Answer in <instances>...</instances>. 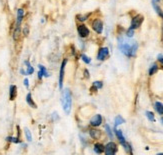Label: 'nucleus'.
Listing matches in <instances>:
<instances>
[{"label": "nucleus", "mask_w": 163, "mask_h": 155, "mask_svg": "<svg viewBox=\"0 0 163 155\" xmlns=\"http://www.w3.org/2000/svg\"><path fill=\"white\" fill-rule=\"evenodd\" d=\"M119 48L121 49L122 53L126 56H134L137 50V44L136 42H127L124 40H120Z\"/></svg>", "instance_id": "1"}, {"label": "nucleus", "mask_w": 163, "mask_h": 155, "mask_svg": "<svg viewBox=\"0 0 163 155\" xmlns=\"http://www.w3.org/2000/svg\"><path fill=\"white\" fill-rule=\"evenodd\" d=\"M62 106L63 110L66 114H69L71 111V106H72V97L71 92L69 89H64L62 91Z\"/></svg>", "instance_id": "2"}, {"label": "nucleus", "mask_w": 163, "mask_h": 155, "mask_svg": "<svg viewBox=\"0 0 163 155\" xmlns=\"http://www.w3.org/2000/svg\"><path fill=\"white\" fill-rule=\"evenodd\" d=\"M143 20H144V17L142 16V15H140V14L134 16L132 18V20H131L130 28H131V29H137V28L140 27V25L142 24Z\"/></svg>", "instance_id": "3"}, {"label": "nucleus", "mask_w": 163, "mask_h": 155, "mask_svg": "<svg viewBox=\"0 0 163 155\" xmlns=\"http://www.w3.org/2000/svg\"><path fill=\"white\" fill-rule=\"evenodd\" d=\"M117 151V145L114 142H109L104 146V152L106 155H113Z\"/></svg>", "instance_id": "4"}, {"label": "nucleus", "mask_w": 163, "mask_h": 155, "mask_svg": "<svg viewBox=\"0 0 163 155\" xmlns=\"http://www.w3.org/2000/svg\"><path fill=\"white\" fill-rule=\"evenodd\" d=\"M92 28L96 33L101 34L102 31H103V23L100 19H95L92 22Z\"/></svg>", "instance_id": "5"}, {"label": "nucleus", "mask_w": 163, "mask_h": 155, "mask_svg": "<svg viewBox=\"0 0 163 155\" xmlns=\"http://www.w3.org/2000/svg\"><path fill=\"white\" fill-rule=\"evenodd\" d=\"M77 31H78V34H79L80 37L82 38H85L87 37L89 35V29L87 28V26L84 25V24H81V25H78L77 26Z\"/></svg>", "instance_id": "6"}, {"label": "nucleus", "mask_w": 163, "mask_h": 155, "mask_svg": "<svg viewBox=\"0 0 163 155\" xmlns=\"http://www.w3.org/2000/svg\"><path fill=\"white\" fill-rule=\"evenodd\" d=\"M67 63V59H63L62 64H61V68H60V73H59V88L62 89L63 86V78H64V70H65V66H66Z\"/></svg>", "instance_id": "7"}, {"label": "nucleus", "mask_w": 163, "mask_h": 155, "mask_svg": "<svg viewBox=\"0 0 163 155\" xmlns=\"http://www.w3.org/2000/svg\"><path fill=\"white\" fill-rule=\"evenodd\" d=\"M108 54H109L108 48H107V47H102V48L99 49L98 55H97V59L102 61V60H104L107 56H108Z\"/></svg>", "instance_id": "8"}, {"label": "nucleus", "mask_w": 163, "mask_h": 155, "mask_svg": "<svg viewBox=\"0 0 163 155\" xmlns=\"http://www.w3.org/2000/svg\"><path fill=\"white\" fill-rule=\"evenodd\" d=\"M102 123V116L100 114H96L95 116H93L90 120V124L94 127H97Z\"/></svg>", "instance_id": "9"}, {"label": "nucleus", "mask_w": 163, "mask_h": 155, "mask_svg": "<svg viewBox=\"0 0 163 155\" xmlns=\"http://www.w3.org/2000/svg\"><path fill=\"white\" fill-rule=\"evenodd\" d=\"M159 2H160V0H152V6H153V8L155 11H156L157 14H158L160 17L163 18V11L159 7Z\"/></svg>", "instance_id": "10"}, {"label": "nucleus", "mask_w": 163, "mask_h": 155, "mask_svg": "<svg viewBox=\"0 0 163 155\" xmlns=\"http://www.w3.org/2000/svg\"><path fill=\"white\" fill-rule=\"evenodd\" d=\"M23 16H24V10L23 9H18L17 10V19H16V27H20L21 22H22Z\"/></svg>", "instance_id": "11"}, {"label": "nucleus", "mask_w": 163, "mask_h": 155, "mask_svg": "<svg viewBox=\"0 0 163 155\" xmlns=\"http://www.w3.org/2000/svg\"><path fill=\"white\" fill-rule=\"evenodd\" d=\"M38 67H39V72H38V78H39V79H41L43 76H45V77H48L49 74H48V72H47L46 68L44 67L43 65H38Z\"/></svg>", "instance_id": "12"}, {"label": "nucleus", "mask_w": 163, "mask_h": 155, "mask_svg": "<svg viewBox=\"0 0 163 155\" xmlns=\"http://www.w3.org/2000/svg\"><path fill=\"white\" fill-rule=\"evenodd\" d=\"M10 92H9V98L10 100H14L15 97L17 95V87L15 85H11L10 86Z\"/></svg>", "instance_id": "13"}, {"label": "nucleus", "mask_w": 163, "mask_h": 155, "mask_svg": "<svg viewBox=\"0 0 163 155\" xmlns=\"http://www.w3.org/2000/svg\"><path fill=\"white\" fill-rule=\"evenodd\" d=\"M115 134H116L117 136V138H118V140L120 141V143L123 144V143H125L126 141H125V137L123 136L122 134V131L121 130H118V129H115Z\"/></svg>", "instance_id": "14"}, {"label": "nucleus", "mask_w": 163, "mask_h": 155, "mask_svg": "<svg viewBox=\"0 0 163 155\" xmlns=\"http://www.w3.org/2000/svg\"><path fill=\"white\" fill-rule=\"evenodd\" d=\"M94 151H95L96 153H98V154L103 153V152H104V146L102 145L101 143L94 144Z\"/></svg>", "instance_id": "15"}, {"label": "nucleus", "mask_w": 163, "mask_h": 155, "mask_svg": "<svg viewBox=\"0 0 163 155\" xmlns=\"http://www.w3.org/2000/svg\"><path fill=\"white\" fill-rule=\"evenodd\" d=\"M90 136L93 139H98L101 136V132L97 129H91L90 130Z\"/></svg>", "instance_id": "16"}, {"label": "nucleus", "mask_w": 163, "mask_h": 155, "mask_svg": "<svg viewBox=\"0 0 163 155\" xmlns=\"http://www.w3.org/2000/svg\"><path fill=\"white\" fill-rule=\"evenodd\" d=\"M26 102L29 104V106H31L32 108H36V104L34 103V101L32 100V96H31V93H28L27 96H26Z\"/></svg>", "instance_id": "17"}, {"label": "nucleus", "mask_w": 163, "mask_h": 155, "mask_svg": "<svg viewBox=\"0 0 163 155\" xmlns=\"http://www.w3.org/2000/svg\"><path fill=\"white\" fill-rule=\"evenodd\" d=\"M155 109L160 115H163V104L161 102H155Z\"/></svg>", "instance_id": "18"}, {"label": "nucleus", "mask_w": 163, "mask_h": 155, "mask_svg": "<svg viewBox=\"0 0 163 155\" xmlns=\"http://www.w3.org/2000/svg\"><path fill=\"white\" fill-rule=\"evenodd\" d=\"M24 133H25V136H26V139H27V141L31 142V141H32V134H31L30 130L28 129V128H25Z\"/></svg>", "instance_id": "19"}, {"label": "nucleus", "mask_w": 163, "mask_h": 155, "mask_svg": "<svg viewBox=\"0 0 163 155\" xmlns=\"http://www.w3.org/2000/svg\"><path fill=\"white\" fill-rule=\"evenodd\" d=\"M25 64L27 65V71H26V74H32L34 72V68L31 66L30 63L28 61H25Z\"/></svg>", "instance_id": "20"}, {"label": "nucleus", "mask_w": 163, "mask_h": 155, "mask_svg": "<svg viewBox=\"0 0 163 155\" xmlns=\"http://www.w3.org/2000/svg\"><path fill=\"white\" fill-rule=\"evenodd\" d=\"M125 120L123 119V118L121 116H117L116 118H115V127H117L118 125L122 124V123H124Z\"/></svg>", "instance_id": "21"}, {"label": "nucleus", "mask_w": 163, "mask_h": 155, "mask_svg": "<svg viewBox=\"0 0 163 155\" xmlns=\"http://www.w3.org/2000/svg\"><path fill=\"white\" fill-rule=\"evenodd\" d=\"M146 117L148 118V120L149 121H151V122H154L155 121V118H154V114L152 113L151 111H146Z\"/></svg>", "instance_id": "22"}, {"label": "nucleus", "mask_w": 163, "mask_h": 155, "mask_svg": "<svg viewBox=\"0 0 163 155\" xmlns=\"http://www.w3.org/2000/svg\"><path fill=\"white\" fill-rule=\"evenodd\" d=\"M157 70H158V66H157V64H153L150 67V69H149V75H153L155 72H157Z\"/></svg>", "instance_id": "23"}, {"label": "nucleus", "mask_w": 163, "mask_h": 155, "mask_svg": "<svg viewBox=\"0 0 163 155\" xmlns=\"http://www.w3.org/2000/svg\"><path fill=\"white\" fill-rule=\"evenodd\" d=\"M102 86H103V83H102L101 81H95V82H93L94 89H100L102 88Z\"/></svg>", "instance_id": "24"}, {"label": "nucleus", "mask_w": 163, "mask_h": 155, "mask_svg": "<svg viewBox=\"0 0 163 155\" xmlns=\"http://www.w3.org/2000/svg\"><path fill=\"white\" fill-rule=\"evenodd\" d=\"M81 58H82L83 62H85L86 64H88V63H90V62H91V59L89 58L88 56H86L85 54H82V55H81Z\"/></svg>", "instance_id": "25"}, {"label": "nucleus", "mask_w": 163, "mask_h": 155, "mask_svg": "<svg viewBox=\"0 0 163 155\" xmlns=\"http://www.w3.org/2000/svg\"><path fill=\"white\" fill-rule=\"evenodd\" d=\"M88 16H89V14H87V15H77V16H76V18H77L78 20L79 21H84V20H86L88 18Z\"/></svg>", "instance_id": "26"}, {"label": "nucleus", "mask_w": 163, "mask_h": 155, "mask_svg": "<svg viewBox=\"0 0 163 155\" xmlns=\"http://www.w3.org/2000/svg\"><path fill=\"white\" fill-rule=\"evenodd\" d=\"M105 129H106V132H107V134L109 135V137H110V138H112V137H113V135H112L111 129H110V127H109L108 125H105Z\"/></svg>", "instance_id": "27"}, {"label": "nucleus", "mask_w": 163, "mask_h": 155, "mask_svg": "<svg viewBox=\"0 0 163 155\" xmlns=\"http://www.w3.org/2000/svg\"><path fill=\"white\" fill-rule=\"evenodd\" d=\"M7 141H11V142L18 143L19 142V139L16 137H7Z\"/></svg>", "instance_id": "28"}, {"label": "nucleus", "mask_w": 163, "mask_h": 155, "mask_svg": "<svg viewBox=\"0 0 163 155\" xmlns=\"http://www.w3.org/2000/svg\"><path fill=\"white\" fill-rule=\"evenodd\" d=\"M134 35V29H131V28H129L127 31V36L128 37H132V36Z\"/></svg>", "instance_id": "29"}, {"label": "nucleus", "mask_w": 163, "mask_h": 155, "mask_svg": "<svg viewBox=\"0 0 163 155\" xmlns=\"http://www.w3.org/2000/svg\"><path fill=\"white\" fill-rule=\"evenodd\" d=\"M24 85H25L26 88L29 87V83H28V79H27V78H25V79H24Z\"/></svg>", "instance_id": "30"}, {"label": "nucleus", "mask_w": 163, "mask_h": 155, "mask_svg": "<svg viewBox=\"0 0 163 155\" xmlns=\"http://www.w3.org/2000/svg\"><path fill=\"white\" fill-rule=\"evenodd\" d=\"M158 60H159V62L161 63V64H163V56L161 54L158 55Z\"/></svg>", "instance_id": "31"}, {"label": "nucleus", "mask_w": 163, "mask_h": 155, "mask_svg": "<svg viewBox=\"0 0 163 155\" xmlns=\"http://www.w3.org/2000/svg\"><path fill=\"white\" fill-rule=\"evenodd\" d=\"M28 34V27L27 26H25V28H24V35H27Z\"/></svg>", "instance_id": "32"}, {"label": "nucleus", "mask_w": 163, "mask_h": 155, "mask_svg": "<svg viewBox=\"0 0 163 155\" xmlns=\"http://www.w3.org/2000/svg\"><path fill=\"white\" fill-rule=\"evenodd\" d=\"M161 121H162V122H163V117H162V118H161Z\"/></svg>", "instance_id": "33"}]
</instances>
